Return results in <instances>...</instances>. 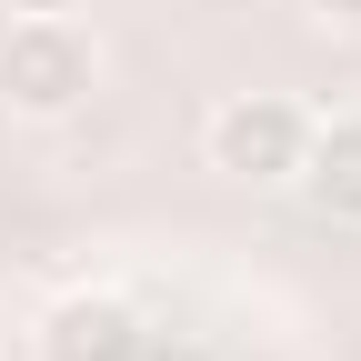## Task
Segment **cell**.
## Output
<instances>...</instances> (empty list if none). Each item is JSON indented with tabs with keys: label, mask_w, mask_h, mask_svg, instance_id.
<instances>
[{
	"label": "cell",
	"mask_w": 361,
	"mask_h": 361,
	"mask_svg": "<svg viewBox=\"0 0 361 361\" xmlns=\"http://www.w3.org/2000/svg\"><path fill=\"white\" fill-rule=\"evenodd\" d=\"M101 90V40L80 11H11L0 20V111L11 121H71Z\"/></svg>",
	"instance_id": "obj_1"
},
{
	"label": "cell",
	"mask_w": 361,
	"mask_h": 361,
	"mask_svg": "<svg viewBox=\"0 0 361 361\" xmlns=\"http://www.w3.org/2000/svg\"><path fill=\"white\" fill-rule=\"evenodd\" d=\"M291 191H301V211H311V221H341V231H361V111L311 121Z\"/></svg>",
	"instance_id": "obj_3"
},
{
	"label": "cell",
	"mask_w": 361,
	"mask_h": 361,
	"mask_svg": "<svg viewBox=\"0 0 361 361\" xmlns=\"http://www.w3.org/2000/svg\"><path fill=\"white\" fill-rule=\"evenodd\" d=\"M0 11H80V0H0Z\"/></svg>",
	"instance_id": "obj_6"
},
{
	"label": "cell",
	"mask_w": 361,
	"mask_h": 361,
	"mask_svg": "<svg viewBox=\"0 0 361 361\" xmlns=\"http://www.w3.org/2000/svg\"><path fill=\"white\" fill-rule=\"evenodd\" d=\"M130 301H111V291H71V301H51V322H40V361H130Z\"/></svg>",
	"instance_id": "obj_4"
},
{
	"label": "cell",
	"mask_w": 361,
	"mask_h": 361,
	"mask_svg": "<svg viewBox=\"0 0 361 361\" xmlns=\"http://www.w3.org/2000/svg\"><path fill=\"white\" fill-rule=\"evenodd\" d=\"M311 11V30H341V40H361V0H301Z\"/></svg>",
	"instance_id": "obj_5"
},
{
	"label": "cell",
	"mask_w": 361,
	"mask_h": 361,
	"mask_svg": "<svg viewBox=\"0 0 361 361\" xmlns=\"http://www.w3.org/2000/svg\"><path fill=\"white\" fill-rule=\"evenodd\" d=\"M301 141H311V111L281 101V90H231V101H211V121H201V161L221 180H241V191H291Z\"/></svg>",
	"instance_id": "obj_2"
}]
</instances>
